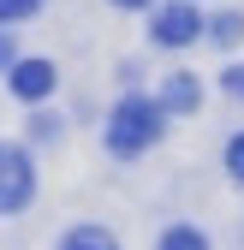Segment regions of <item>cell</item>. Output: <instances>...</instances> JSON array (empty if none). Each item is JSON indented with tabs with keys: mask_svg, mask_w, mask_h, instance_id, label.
Listing matches in <instances>:
<instances>
[{
	"mask_svg": "<svg viewBox=\"0 0 244 250\" xmlns=\"http://www.w3.org/2000/svg\"><path fill=\"white\" fill-rule=\"evenodd\" d=\"M30 197H36V173H30L24 149H6V143H0V214H18Z\"/></svg>",
	"mask_w": 244,
	"mask_h": 250,
	"instance_id": "cell-2",
	"label": "cell"
},
{
	"mask_svg": "<svg viewBox=\"0 0 244 250\" xmlns=\"http://www.w3.org/2000/svg\"><path fill=\"white\" fill-rule=\"evenodd\" d=\"M60 250H119L102 227H78V232H66V244H60Z\"/></svg>",
	"mask_w": 244,
	"mask_h": 250,
	"instance_id": "cell-6",
	"label": "cell"
},
{
	"mask_svg": "<svg viewBox=\"0 0 244 250\" xmlns=\"http://www.w3.org/2000/svg\"><path fill=\"white\" fill-rule=\"evenodd\" d=\"M226 89H238V96H244V72H226Z\"/></svg>",
	"mask_w": 244,
	"mask_h": 250,
	"instance_id": "cell-12",
	"label": "cell"
},
{
	"mask_svg": "<svg viewBox=\"0 0 244 250\" xmlns=\"http://www.w3.org/2000/svg\"><path fill=\"white\" fill-rule=\"evenodd\" d=\"M208 30H215V42H221V48H232V42L244 36V18H238V12H221V18L208 24Z\"/></svg>",
	"mask_w": 244,
	"mask_h": 250,
	"instance_id": "cell-8",
	"label": "cell"
},
{
	"mask_svg": "<svg viewBox=\"0 0 244 250\" xmlns=\"http://www.w3.org/2000/svg\"><path fill=\"white\" fill-rule=\"evenodd\" d=\"M149 30H155V42H161V48H185L197 30H203V18H197L191 0H173V6L155 12V24H149Z\"/></svg>",
	"mask_w": 244,
	"mask_h": 250,
	"instance_id": "cell-3",
	"label": "cell"
},
{
	"mask_svg": "<svg viewBox=\"0 0 244 250\" xmlns=\"http://www.w3.org/2000/svg\"><path fill=\"white\" fill-rule=\"evenodd\" d=\"M0 66H6V72L18 66V60H12V36H6V30H0Z\"/></svg>",
	"mask_w": 244,
	"mask_h": 250,
	"instance_id": "cell-11",
	"label": "cell"
},
{
	"mask_svg": "<svg viewBox=\"0 0 244 250\" xmlns=\"http://www.w3.org/2000/svg\"><path fill=\"white\" fill-rule=\"evenodd\" d=\"M161 107H167V113L197 107V78H191V72H173V78H167V89H161Z\"/></svg>",
	"mask_w": 244,
	"mask_h": 250,
	"instance_id": "cell-5",
	"label": "cell"
},
{
	"mask_svg": "<svg viewBox=\"0 0 244 250\" xmlns=\"http://www.w3.org/2000/svg\"><path fill=\"white\" fill-rule=\"evenodd\" d=\"M42 0H0V24H18V18H30Z\"/></svg>",
	"mask_w": 244,
	"mask_h": 250,
	"instance_id": "cell-9",
	"label": "cell"
},
{
	"mask_svg": "<svg viewBox=\"0 0 244 250\" xmlns=\"http://www.w3.org/2000/svg\"><path fill=\"white\" fill-rule=\"evenodd\" d=\"M226 173H232V179H244V137H232V143H226Z\"/></svg>",
	"mask_w": 244,
	"mask_h": 250,
	"instance_id": "cell-10",
	"label": "cell"
},
{
	"mask_svg": "<svg viewBox=\"0 0 244 250\" xmlns=\"http://www.w3.org/2000/svg\"><path fill=\"white\" fill-rule=\"evenodd\" d=\"M6 78H12V96L18 102H42L48 89H54V66H48V60H18Z\"/></svg>",
	"mask_w": 244,
	"mask_h": 250,
	"instance_id": "cell-4",
	"label": "cell"
},
{
	"mask_svg": "<svg viewBox=\"0 0 244 250\" xmlns=\"http://www.w3.org/2000/svg\"><path fill=\"white\" fill-rule=\"evenodd\" d=\"M161 119H167V113H161L155 102H137V96L119 102L113 119H107V149H113V155H137V149H149V143L161 137Z\"/></svg>",
	"mask_w": 244,
	"mask_h": 250,
	"instance_id": "cell-1",
	"label": "cell"
},
{
	"mask_svg": "<svg viewBox=\"0 0 244 250\" xmlns=\"http://www.w3.org/2000/svg\"><path fill=\"white\" fill-rule=\"evenodd\" d=\"M161 250H208V238L197 227H167L161 232Z\"/></svg>",
	"mask_w": 244,
	"mask_h": 250,
	"instance_id": "cell-7",
	"label": "cell"
},
{
	"mask_svg": "<svg viewBox=\"0 0 244 250\" xmlns=\"http://www.w3.org/2000/svg\"><path fill=\"white\" fill-rule=\"evenodd\" d=\"M113 6H149V0H113Z\"/></svg>",
	"mask_w": 244,
	"mask_h": 250,
	"instance_id": "cell-13",
	"label": "cell"
}]
</instances>
